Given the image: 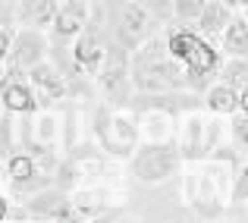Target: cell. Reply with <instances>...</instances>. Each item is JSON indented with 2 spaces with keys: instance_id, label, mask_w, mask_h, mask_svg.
I'll list each match as a JSON object with an SVG mask.
<instances>
[{
  "instance_id": "9a60e30c",
  "label": "cell",
  "mask_w": 248,
  "mask_h": 223,
  "mask_svg": "<svg viewBox=\"0 0 248 223\" xmlns=\"http://www.w3.org/2000/svg\"><path fill=\"white\" fill-rule=\"evenodd\" d=\"M135 123H139V139L141 142H173L176 135V110L154 107V104H135L132 107Z\"/></svg>"
},
{
  "instance_id": "2e32d148",
  "label": "cell",
  "mask_w": 248,
  "mask_h": 223,
  "mask_svg": "<svg viewBox=\"0 0 248 223\" xmlns=\"http://www.w3.org/2000/svg\"><path fill=\"white\" fill-rule=\"evenodd\" d=\"M88 22H91V0H60L54 22H50V32H54L50 44H69Z\"/></svg>"
},
{
  "instance_id": "8992f818",
  "label": "cell",
  "mask_w": 248,
  "mask_h": 223,
  "mask_svg": "<svg viewBox=\"0 0 248 223\" xmlns=\"http://www.w3.org/2000/svg\"><path fill=\"white\" fill-rule=\"evenodd\" d=\"M104 19H107V38L113 44H120L123 50H135L148 35L160 29V22L139 6L135 0H107L104 3Z\"/></svg>"
},
{
  "instance_id": "d6a6232c",
  "label": "cell",
  "mask_w": 248,
  "mask_h": 223,
  "mask_svg": "<svg viewBox=\"0 0 248 223\" xmlns=\"http://www.w3.org/2000/svg\"><path fill=\"white\" fill-rule=\"evenodd\" d=\"M13 3H16V0H13Z\"/></svg>"
},
{
  "instance_id": "cb8c5ba5",
  "label": "cell",
  "mask_w": 248,
  "mask_h": 223,
  "mask_svg": "<svg viewBox=\"0 0 248 223\" xmlns=\"http://www.w3.org/2000/svg\"><path fill=\"white\" fill-rule=\"evenodd\" d=\"M226 135H230V142H232V148L236 151H248V113H245V107L242 110H236V113H230V129H226Z\"/></svg>"
},
{
  "instance_id": "5b68a950",
  "label": "cell",
  "mask_w": 248,
  "mask_h": 223,
  "mask_svg": "<svg viewBox=\"0 0 248 223\" xmlns=\"http://www.w3.org/2000/svg\"><path fill=\"white\" fill-rule=\"evenodd\" d=\"M97 145L107 157L113 160H129L132 151L139 148V123H135L132 107H120V104H101L94 110V123H91Z\"/></svg>"
},
{
  "instance_id": "4316f807",
  "label": "cell",
  "mask_w": 248,
  "mask_h": 223,
  "mask_svg": "<svg viewBox=\"0 0 248 223\" xmlns=\"http://www.w3.org/2000/svg\"><path fill=\"white\" fill-rule=\"evenodd\" d=\"M135 3H139V6H145V10L151 13V16L157 19L160 25L173 19V0H135Z\"/></svg>"
},
{
  "instance_id": "277c9868",
  "label": "cell",
  "mask_w": 248,
  "mask_h": 223,
  "mask_svg": "<svg viewBox=\"0 0 248 223\" xmlns=\"http://www.w3.org/2000/svg\"><path fill=\"white\" fill-rule=\"evenodd\" d=\"M226 139V126L223 116L211 113L204 104H195V107L182 110L176 116V151H179L182 163L186 160H201V157H211L214 151L223 145Z\"/></svg>"
},
{
  "instance_id": "1f68e13d",
  "label": "cell",
  "mask_w": 248,
  "mask_h": 223,
  "mask_svg": "<svg viewBox=\"0 0 248 223\" xmlns=\"http://www.w3.org/2000/svg\"><path fill=\"white\" fill-rule=\"evenodd\" d=\"M0 113H3V104H0Z\"/></svg>"
},
{
  "instance_id": "4fadbf2b",
  "label": "cell",
  "mask_w": 248,
  "mask_h": 223,
  "mask_svg": "<svg viewBox=\"0 0 248 223\" xmlns=\"http://www.w3.org/2000/svg\"><path fill=\"white\" fill-rule=\"evenodd\" d=\"M73 48H69V57H73V66L76 73L82 76H94L97 63H101L104 50H107V32L101 29V19H94V22H88L79 35L73 38Z\"/></svg>"
},
{
  "instance_id": "f1b7e54d",
  "label": "cell",
  "mask_w": 248,
  "mask_h": 223,
  "mask_svg": "<svg viewBox=\"0 0 248 223\" xmlns=\"http://www.w3.org/2000/svg\"><path fill=\"white\" fill-rule=\"evenodd\" d=\"M10 35H13V29H0V66L6 63V50H10Z\"/></svg>"
},
{
  "instance_id": "83f0119b",
  "label": "cell",
  "mask_w": 248,
  "mask_h": 223,
  "mask_svg": "<svg viewBox=\"0 0 248 223\" xmlns=\"http://www.w3.org/2000/svg\"><path fill=\"white\" fill-rule=\"evenodd\" d=\"M13 25H16V3L0 0V29H13Z\"/></svg>"
},
{
  "instance_id": "6da1fadb",
  "label": "cell",
  "mask_w": 248,
  "mask_h": 223,
  "mask_svg": "<svg viewBox=\"0 0 248 223\" xmlns=\"http://www.w3.org/2000/svg\"><path fill=\"white\" fill-rule=\"evenodd\" d=\"M245 163L242 151H223L220 145L211 157L186 160L179 167L182 176V201L198 220H223L230 211L232 176Z\"/></svg>"
},
{
  "instance_id": "5bb4252c",
  "label": "cell",
  "mask_w": 248,
  "mask_h": 223,
  "mask_svg": "<svg viewBox=\"0 0 248 223\" xmlns=\"http://www.w3.org/2000/svg\"><path fill=\"white\" fill-rule=\"evenodd\" d=\"M25 207H29V217H38V220H76V211L69 205V192L57 182H47L35 195H29Z\"/></svg>"
},
{
  "instance_id": "30bf717a",
  "label": "cell",
  "mask_w": 248,
  "mask_h": 223,
  "mask_svg": "<svg viewBox=\"0 0 248 223\" xmlns=\"http://www.w3.org/2000/svg\"><path fill=\"white\" fill-rule=\"evenodd\" d=\"M101 88V95L107 97V104H120L126 107L132 97V79H129V50H123L120 44H113L107 38V50H104L101 63H97L94 76H91Z\"/></svg>"
},
{
  "instance_id": "4dcf8cb0",
  "label": "cell",
  "mask_w": 248,
  "mask_h": 223,
  "mask_svg": "<svg viewBox=\"0 0 248 223\" xmlns=\"http://www.w3.org/2000/svg\"><path fill=\"white\" fill-rule=\"evenodd\" d=\"M220 3H226V6H230V10H236V13H245L248 0H220Z\"/></svg>"
},
{
  "instance_id": "603a6c76",
  "label": "cell",
  "mask_w": 248,
  "mask_h": 223,
  "mask_svg": "<svg viewBox=\"0 0 248 223\" xmlns=\"http://www.w3.org/2000/svg\"><path fill=\"white\" fill-rule=\"evenodd\" d=\"M214 82H223V85H230V88L245 91V85H248V63H245V57H223V63H220Z\"/></svg>"
},
{
  "instance_id": "d6986e66",
  "label": "cell",
  "mask_w": 248,
  "mask_h": 223,
  "mask_svg": "<svg viewBox=\"0 0 248 223\" xmlns=\"http://www.w3.org/2000/svg\"><path fill=\"white\" fill-rule=\"evenodd\" d=\"M201 104H204L211 113L230 116V113H236V110L245 107V91L230 88V85H223V82H211L201 91Z\"/></svg>"
},
{
  "instance_id": "3957f363",
  "label": "cell",
  "mask_w": 248,
  "mask_h": 223,
  "mask_svg": "<svg viewBox=\"0 0 248 223\" xmlns=\"http://www.w3.org/2000/svg\"><path fill=\"white\" fill-rule=\"evenodd\" d=\"M160 29H164L167 50L176 57V63H179L182 73H186L188 91L201 95V91H204L207 85L214 82L220 63H223L220 48L211 41V38L198 35L192 25H179V22H173V19H170V22H164Z\"/></svg>"
},
{
  "instance_id": "44dd1931",
  "label": "cell",
  "mask_w": 248,
  "mask_h": 223,
  "mask_svg": "<svg viewBox=\"0 0 248 223\" xmlns=\"http://www.w3.org/2000/svg\"><path fill=\"white\" fill-rule=\"evenodd\" d=\"M60 0H16V22L31 29H50Z\"/></svg>"
},
{
  "instance_id": "7402d4cb",
  "label": "cell",
  "mask_w": 248,
  "mask_h": 223,
  "mask_svg": "<svg viewBox=\"0 0 248 223\" xmlns=\"http://www.w3.org/2000/svg\"><path fill=\"white\" fill-rule=\"evenodd\" d=\"M232 13H236V10H230V6L220 3V0H207L204 10H201V16L195 19L192 29L198 32V35H204V38H211V41H217L220 32L226 29V22L232 19Z\"/></svg>"
},
{
  "instance_id": "ffe728a7",
  "label": "cell",
  "mask_w": 248,
  "mask_h": 223,
  "mask_svg": "<svg viewBox=\"0 0 248 223\" xmlns=\"http://www.w3.org/2000/svg\"><path fill=\"white\" fill-rule=\"evenodd\" d=\"M220 54L223 57H245L248 54V16L245 13H232L226 29L220 32Z\"/></svg>"
},
{
  "instance_id": "ba28073f",
  "label": "cell",
  "mask_w": 248,
  "mask_h": 223,
  "mask_svg": "<svg viewBox=\"0 0 248 223\" xmlns=\"http://www.w3.org/2000/svg\"><path fill=\"white\" fill-rule=\"evenodd\" d=\"M182 167V157L176 151V142H139V148L129 157V173L139 182L157 186L176 176Z\"/></svg>"
},
{
  "instance_id": "f546056e",
  "label": "cell",
  "mask_w": 248,
  "mask_h": 223,
  "mask_svg": "<svg viewBox=\"0 0 248 223\" xmlns=\"http://www.w3.org/2000/svg\"><path fill=\"white\" fill-rule=\"evenodd\" d=\"M10 214H13V205H10V198H6V195L0 192V223L10 220Z\"/></svg>"
},
{
  "instance_id": "52a82bcc",
  "label": "cell",
  "mask_w": 248,
  "mask_h": 223,
  "mask_svg": "<svg viewBox=\"0 0 248 223\" xmlns=\"http://www.w3.org/2000/svg\"><path fill=\"white\" fill-rule=\"evenodd\" d=\"M60 157L54 151H10L6 160L0 163V173H3L6 186L19 195H29L31 189H41L47 182H54V170Z\"/></svg>"
},
{
  "instance_id": "8fae6325",
  "label": "cell",
  "mask_w": 248,
  "mask_h": 223,
  "mask_svg": "<svg viewBox=\"0 0 248 223\" xmlns=\"http://www.w3.org/2000/svg\"><path fill=\"white\" fill-rule=\"evenodd\" d=\"M50 57V38L44 29H31V25H19L10 35V50H6V66L16 69H31L35 63Z\"/></svg>"
},
{
  "instance_id": "7c38bea8",
  "label": "cell",
  "mask_w": 248,
  "mask_h": 223,
  "mask_svg": "<svg viewBox=\"0 0 248 223\" xmlns=\"http://www.w3.org/2000/svg\"><path fill=\"white\" fill-rule=\"evenodd\" d=\"M0 104H3V110H10L13 116L35 113V110L41 107L25 69H16V66H6L3 63V73H0Z\"/></svg>"
},
{
  "instance_id": "ac0fdd59",
  "label": "cell",
  "mask_w": 248,
  "mask_h": 223,
  "mask_svg": "<svg viewBox=\"0 0 248 223\" xmlns=\"http://www.w3.org/2000/svg\"><path fill=\"white\" fill-rule=\"evenodd\" d=\"M31 132H29V145H35V151H57L60 145V116L54 110L38 107L35 113H25Z\"/></svg>"
},
{
  "instance_id": "7a4b0ae2",
  "label": "cell",
  "mask_w": 248,
  "mask_h": 223,
  "mask_svg": "<svg viewBox=\"0 0 248 223\" xmlns=\"http://www.w3.org/2000/svg\"><path fill=\"white\" fill-rule=\"evenodd\" d=\"M129 79L135 95H160V91H188L186 73L167 50L164 29L148 35L135 50H129Z\"/></svg>"
},
{
  "instance_id": "9c48e42d",
  "label": "cell",
  "mask_w": 248,
  "mask_h": 223,
  "mask_svg": "<svg viewBox=\"0 0 248 223\" xmlns=\"http://www.w3.org/2000/svg\"><path fill=\"white\" fill-rule=\"evenodd\" d=\"M66 192H69V205L76 211V220H101L107 214H113L116 207L129 205V195L120 186V179L85 182V186L66 189Z\"/></svg>"
},
{
  "instance_id": "484cf974",
  "label": "cell",
  "mask_w": 248,
  "mask_h": 223,
  "mask_svg": "<svg viewBox=\"0 0 248 223\" xmlns=\"http://www.w3.org/2000/svg\"><path fill=\"white\" fill-rule=\"evenodd\" d=\"M16 120H13V113L10 110H3L0 113V163L6 160V154L13 151V139H16Z\"/></svg>"
},
{
  "instance_id": "e0dca14e",
  "label": "cell",
  "mask_w": 248,
  "mask_h": 223,
  "mask_svg": "<svg viewBox=\"0 0 248 223\" xmlns=\"http://www.w3.org/2000/svg\"><path fill=\"white\" fill-rule=\"evenodd\" d=\"M25 73H29V82H31V88H35V95H38V104L41 101L54 104V101L69 97V79H66V73H63L57 63L41 60L31 69H25Z\"/></svg>"
},
{
  "instance_id": "d4e9b609",
  "label": "cell",
  "mask_w": 248,
  "mask_h": 223,
  "mask_svg": "<svg viewBox=\"0 0 248 223\" xmlns=\"http://www.w3.org/2000/svg\"><path fill=\"white\" fill-rule=\"evenodd\" d=\"M207 0H173V22L179 25H195Z\"/></svg>"
}]
</instances>
